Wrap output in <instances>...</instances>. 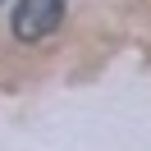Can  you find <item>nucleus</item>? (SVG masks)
<instances>
[{"instance_id":"1","label":"nucleus","mask_w":151,"mask_h":151,"mask_svg":"<svg viewBox=\"0 0 151 151\" xmlns=\"http://www.w3.org/2000/svg\"><path fill=\"white\" fill-rule=\"evenodd\" d=\"M64 19V0H19L14 9V37L19 41H41L60 28Z\"/></svg>"},{"instance_id":"2","label":"nucleus","mask_w":151,"mask_h":151,"mask_svg":"<svg viewBox=\"0 0 151 151\" xmlns=\"http://www.w3.org/2000/svg\"><path fill=\"white\" fill-rule=\"evenodd\" d=\"M0 5H5V0H0Z\"/></svg>"}]
</instances>
